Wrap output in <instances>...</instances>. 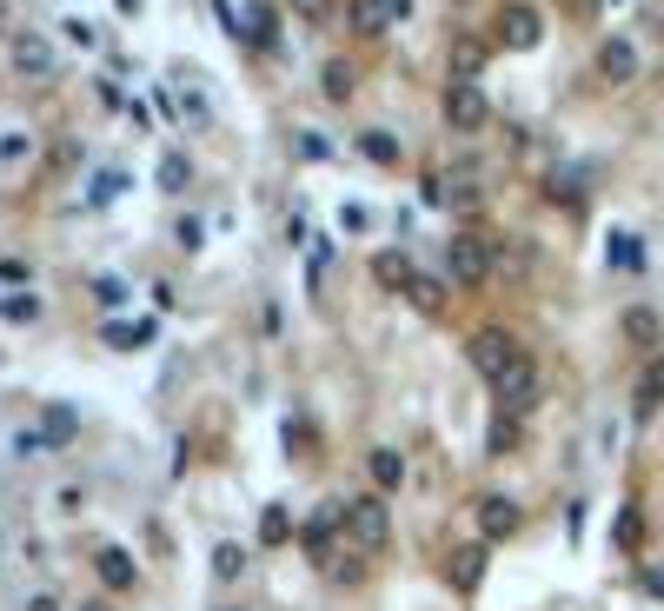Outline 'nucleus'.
<instances>
[{
  "label": "nucleus",
  "instance_id": "c85d7f7f",
  "mask_svg": "<svg viewBox=\"0 0 664 611\" xmlns=\"http://www.w3.org/2000/svg\"><path fill=\"white\" fill-rule=\"evenodd\" d=\"M638 539H644V518L625 512V518H618V545H638Z\"/></svg>",
  "mask_w": 664,
  "mask_h": 611
},
{
  "label": "nucleus",
  "instance_id": "6ab92c4d",
  "mask_svg": "<svg viewBox=\"0 0 664 611\" xmlns=\"http://www.w3.org/2000/svg\"><path fill=\"white\" fill-rule=\"evenodd\" d=\"M405 299H412V306H419V313H439V306H446V286L419 273V280H412V286H405Z\"/></svg>",
  "mask_w": 664,
  "mask_h": 611
},
{
  "label": "nucleus",
  "instance_id": "393cba45",
  "mask_svg": "<svg viewBox=\"0 0 664 611\" xmlns=\"http://www.w3.org/2000/svg\"><path fill=\"white\" fill-rule=\"evenodd\" d=\"M612 267H638V239L631 233H612Z\"/></svg>",
  "mask_w": 664,
  "mask_h": 611
},
{
  "label": "nucleus",
  "instance_id": "5701e85b",
  "mask_svg": "<svg viewBox=\"0 0 664 611\" xmlns=\"http://www.w3.org/2000/svg\"><path fill=\"white\" fill-rule=\"evenodd\" d=\"M159 187H166V193H180V187H187V160H180V153H166V160H159Z\"/></svg>",
  "mask_w": 664,
  "mask_h": 611
},
{
  "label": "nucleus",
  "instance_id": "a211bd4d",
  "mask_svg": "<svg viewBox=\"0 0 664 611\" xmlns=\"http://www.w3.org/2000/svg\"><path fill=\"white\" fill-rule=\"evenodd\" d=\"M246 40H253V47H273V8H260V0H253V8H246V27H239Z\"/></svg>",
  "mask_w": 664,
  "mask_h": 611
},
{
  "label": "nucleus",
  "instance_id": "7ed1b4c3",
  "mask_svg": "<svg viewBox=\"0 0 664 611\" xmlns=\"http://www.w3.org/2000/svg\"><path fill=\"white\" fill-rule=\"evenodd\" d=\"M439 107H446V127L452 133H478L491 120V101L478 94V80H446V101Z\"/></svg>",
  "mask_w": 664,
  "mask_h": 611
},
{
  "label": "nucleus",
  "instance_id": "a878e982",
  "mask_svg": "<svg viewBox=\"0 0 664 611\" xmlns=\"http://www.w3.org/2000/svg\"><path fill=\"white\" fill-rule=\"evenodd\" d=\"M286 8H293L299 21H325L332 8H340V0H286Z\"/></svg>",
  "mask_w": 664,
  "mask_h": 611
},
{
  "label": "nucleus",
  "instance_id": "f3484780",
  "mask_svg": "<svg viewBox=\"0 0 664 611\" xmlns=\"http://www.w3.org/2000/svg\"><path fill=\"white\" fill-rule=\"evenodd\" d=\"M625 339H638V345H657V339H664V326H657V313H644V306H631V313H625Z\"/></svg>",
  "mask_w": 664,
  "mask_h": 611
},
{
  "label": "nucleus",
  "instance_id": "f257e3e1",
  "mask_svg": "<svg viewBox=\"0 0 664 611\" xmlns=\"http://www.w3.org/2000/svg\"><path fill=\"white\" fill-rule=\"evenodd\" d=\"M340 526H346V539L359 552H379L392 539V512H386V498H346L340 505Z\"/></svg>",
  "mask_w": 664,
  "mask_h": 611
},
{
  "label": "nucleus",
  "instance_id": "423d86ee",
  "mask_svg": "<svg viewBox=\"0 0 664 611\" xmlns=\"http://www.w3.org/2000/svg\"><path fill=\"white\" fill-rule=\"evenodd\" d=\"M512 360H519V339H512V332H478V339H472V366H478L485 379H498Z\"/></svg>",
  "mask_w": 664,
  "mask_h": 611
},
{
  "label": "nucleus",
  "instance_id": "2eb2a0df",
  "mask_svg": "<svg viewBox=\"0 0 664 611\" xmlns=\"http://www.w3.org/2000/svg\"><path fill=\"white\" fill-rule=\"evenodd\" d=\"M372 280H379V286H412L419 273H412L405 252H379V259H372Z\"/></svg>",
  "mask_w": 664,
  "mask_h": 611
},
{
  "label": "nucleus",
  "instance_id": "473e14b6",
  "mask_svg": "<svg viewBox=\"0 0 664 611\" xmlns=\"http://www.w3.org/2000/svg\"><path fill=\"white\" fill-rule=\"evenodd\" d=\"M80 611H107V604H80Z\"/></svg>",
  "mask_w": 664,
  "mask_h": 611
},
{
  "label": "nucleus",
  "instance_id": "4be33fe9",
  "mask_svg": "<svg viewBox=\"0 0 664 611\" xmlns=\"http://www.w3.org/2000/svg\"><path fill=\"white\" fill-rule=\"evenodd\" d=\"M359 146H366V160H379V166H399V140H392V133H366Z\"/></svg>",
  "mask_w": 664,
  "mask_h": 611
},
{
  "label": "nucleus",
  "instance_id": "7c9ffc66",
  "mask_svg": "<svg viewBox=\"0 0 664 611\" xmlns=\"http://www.w3.org/2000/svg\"><path fill=\"white\" fill-rule=\"evenodd\" d=\"M598 8H605V0H571V14H585V21H592Z\"/></svg>",
  "mask_w": 664,
  "mask_h": 611
},
{
  "label": "nucleus",
  "instance_id": "0eeeda50",
  "mask_svg": "<svg viewBox=\"0 0 664 611\" xmlns=\"http://www.w3.org/2000/svg\"><path fill=\"white\" fill-rule=\"evenodd\" d=\"M14 67H21L27 80H47V73H54V47H47L40 34H14Z\"/></svg>",
  "mask_w": 664,
  "mask_h": 611
},
{
  "label": "nucleus",
  "instance_id": "39448f33",
  "mask_svg": "<svg viewBox=\"0 0 664 611\" xmlns=\"http://www.w3.org/2000/svg\"><path fill=\"white\" fill-rule=\"evenodd\" d=\"M491 392H498V399H506L512 412H532V406H538V366H532V360L519 353V360H512L506 373H498V379H491Z\"/></svg>",
  "mask_w": 664,
  "mask_h": 611
},
{
  "label": "nucleus",
  "instance_id": "9d476101",
  "mask_svg": "<svg viewBox=\"0 0 664 611\" xmlns=\"http://www.w3.org/2000/svg\"><path fill=\"white\" fill-rule=\"evenodd\" d=\"M631 73H638V54H631V40H605V47H598V80L625 86Z\"/></svg>",
  "mask_w": 664,
  "mask_h": 611
},
{
  "label": "nucleus",
  "instance_id": "6e6552de",
  "mask_svg": "<svg viewBox=\"0 0 664 611\" xmlns=\"http://www.w3.org/2000/svg\"><path fill=\"white\" fill-rule=\"evenodd\" d=\"M94 572H100V585H107V591H133V578H140V572H133V559H127L120 545H100V552H94Z\"/></svg>",
  "mask_w": 664,
  "mask_h": 611
},
{
  "label": "nucleus",
  "instance_id": "412c9836",
  "mask_svg": "<svg viewBox=\"0 0 664 611\" xmlns=\"http://www.w3.org/2000/svg\"><path fill=\"white\" fill-rule=\"evenodd\" d=\"M353 80H359V73H353L346 60H332V67H325V101H346V94H353Z\"/></svg>",
  "mask_w": 664,
  "mask_h": 611
},
{
  "label": "nucleus",
  "instance_id": "ddd939ff",
  "mask_svg": "<svg viewBox=\"0 0 664 611\" xmlns=\"http://www.w3.org/2000/svg\"><path fill=\"white\" fill-rule=\"evenodd\" d=\"M366 472H372V485H379V492H392V485H405V459H399L392 446H372V459H366Z\"/></svg>",
  "mask_w": 664,
  "mask_h": 611
},
{
  "label": "nucleus",
  "instance_id": "1a4fd4ad",
  "mask_svg": "<svg viewBox=\"0 0 664 611\" xmlns=\"http://www.w3.org/2000/svg\"><path fill=\"white\" fill-rule=\"evenodd\" d=\"M478 526H485V539H512L519 532V505L512 498H478Z\"/></svg>",
  "mask_w": 664,
  "mask_h": 611
},
{
  "label": "nucleus",
  "instance_id": "dca6fc26",
  "mask_svg": "<svg viewBox=\"0 0 664 611\" xmlns=\"http://www.w3.org/2000/svg\"><path fill=\"white\" fill-rule=\"evenodd\" d=\"M478 572H485V552H478V545H465V552H452V565H446V578H452L459 591H472V585H478Z\"/></svg>",
  "mask_w": 664,
  "mask_h": 611
},
{
  "label": "nucleus",
  "instance_id": "b1692460",
  "mask_svg": "<svg viewBox=\"0 0 664 611\" xmlns=\"http://www.w3.org/2000/svg\"><path fill=\"white\" fill-rule=\"evenodd\" d=\"M239 565H246L239 545H220V552H213V572H220V578H239Z\"/></svg>",
  "mask_w": 664,
  "mask_h": 611
},
{
  "label": "nucleus",
  "instance_id": "aec40b11",
  "mask_svg": "<svg viewBox=\"0 0 664 611\" xmlns=\"http://www.w3.org/2000/svg\"><path fill=\"white\" fill-rule=\"evenodd\" d=\"M260 539H266V545H286V539H293V518H286V505H266V518H260Z\"/></svg>",
  "mask_w": 664,
  "mask_h": 611
},
{
  "label": "nucleus",
  "instance_id": "4468645a",
  "mask_svg": "<svg viewBox=\"0 0 664 611\" xmlns=\"http://www.w3.org/2000/svg\"><path fill=\"white\" fill-rule=\"evenodd\" d=\"M664 406V360H651L644 373H638V419H651Z\"/></svg>",
  "mask_w": 664,
  "mask_h": 611
},
{
  "label": "nucleus",
  "instance_id": "cd10ccee",
  "mask_svg": "<svg viewBox=\"0 0 664 611\" xmlns=\"http://www.w3.org/2000/svg\"><path fill=\"white\" fill-rule=\"evenodd\" d=\"M107 339H114V345H146V339H153V326H114Z\"/></svg>",
  "mask_w": 664,
  "mask_h": 611
},
{
  "label": "nucleus",
  "instance_id": "bb28decb",
  "mask_svg": "<svg viewBox=\"0 0 664 611\" xmlns=\"http://www.w3.org/2000/svg\"><path fill=\"white\" fill-rule=\"evenodd\" d=\"M512 446H519V425H506V419H498V425H491V453H498V459H506Z\"/></svg>",
  "mask_w": 664,
  "mask_h": 611
},
{
  "label": "nucleus",
  "instance_id": "9b49d317",
  "mask_svg": "<svg viewBox=\"0 0 664 611\" xmlns=\"http://www.w3.org/2000/svg\"><path fill=\"white\" fill-rule=\"evenodd\" d=\"M392 21H399V14H392V0H353V34L379 40V34H386Z\"/></svg>",
  "mask_w": 664,
  "mask_h": 611
},
{
  "label": "nucleus",
  "instance_id": "c756f323",
  "mask_svg": "<svg viewBox=\"0 0 664 611\" xmlns=\"http://www.w3.org/2000/svg\"><path fill=\"white\" fill-rule=\"evenodd\" d=\"M94 293H100V306H120V299H127V286H120V280H100Z\"/></svg>",
  "mask_w": 664,
  "mask_h": 611
},
{
  "label": "nucleus",
  "instance_id": "f03ea898",
  "mask_svg": "<svg viewBox=\"0 0 664 611\" xmlns=\"http://www.w3.org/2000/svg\"><path fill=\"white\" fill-rule=\"evenodd\" d=\"M446 273H452L459 286H478V280L491 273V239H485V233H452V239H446Z\"/></svg>",
  "mask_w": 664,
  "mask_h": 611
},
{
  "label": "nucleus",
  "instance_id": "20e7f679",
  "mask_svg": "<svg viewBox=\"0 0 664 611\" xmlns=\"http://www.w3.org/2000/svg\"><path fill=\"white\" fill-rule=\"evenodd\" d=\"M491 27H498V47H512V54H532V47L545 40V21H538L532 0H506Z\"/></svg>",
  "mask_w": 664,
  "mask_h": 611
},
{
  "label": "nucleus",
  "instance_id": "f8f14e48",
  "mask_svg": "<svg viewBox=\"0 0 664 611\" xmlns=\"http://www.w3.org/2000/svg\"><path fill=\"white\" fill-rule=\"evenodd\" d=\"M485 54H491V47H485L478 34H459V40H452V80H478Z\"/></svg>",
  "mask_w": 664,
  "mask_h": 611
},
{
  "label": "nucleus",
  "instance_id": "2f4dec72",
  "mask_svg": "<svg viewBox=\"0 0 664 611\" xmlns=\"http://www.w3.org/2000/svg\"><path fill=\"white\" fill-rule=\"evenodd\" d=\"M392 14H399V21H405V14H412V0H392Z\"/></svg>",
  "mask_w": 664,
  "mask_h": 611
}]
</instances>
